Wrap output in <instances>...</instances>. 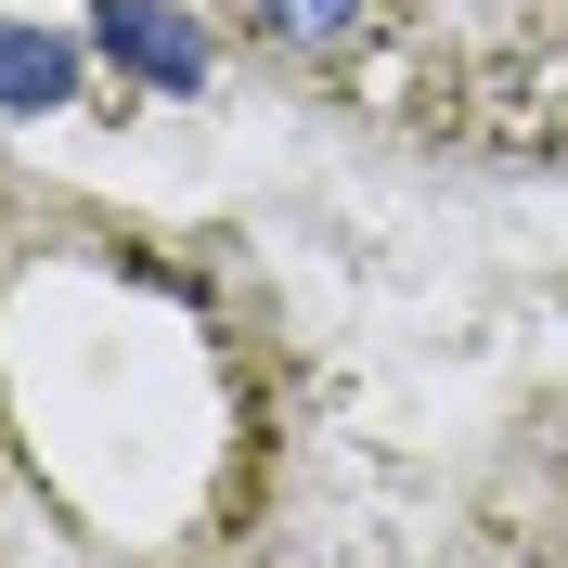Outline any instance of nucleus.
<instances>
[{
    "instance_id": "nucleus-1",
    "label": "nucleus",
    "mask_w": 568,
    "mask_h": 568,
    "mask_svg": "<svg viewBox=\"0 0 568 568\" xmlns=\"http://www.w3.org/2000/svg\"><path fill=\"white\" fill-rule=\"evenodd\" d=\"M220 13H233V27H258L272 52H349L388 0H220Z\"/></svg>"
},
{
    "instance_id": "nucleus-2",
    "label": "nucleus",
    "mask_w": 568,
    "mask_h": 568,
    "mask_svg": "<svg viewBox=\"0 0 568 568\" xmlns=\"http://www.w3.org/2000/svg\"><path fill=\"white\" fill-rule=\"evenodd\" d=\"M104 39H116V52H130V65H155V78H169V91H194V65H207V52H194V39H181V27H155L142 0H104Z\"/></svg>"
},
{
    "instance_id": "nucleus-3",
    "label": "nucleus",
    "mask_w": 568,
    "mask_h": 568,
    "mask_svg": "<svg viewBox=\"0 0 568 568\" xmlns=\"http://www.w3.org/2000/svg\"><path fill=\"white\" fill-rule=\"evenodd\" d=\"M65 91V52L52 39H0V104H52Z\"/></svg>"
}]
</instances>
